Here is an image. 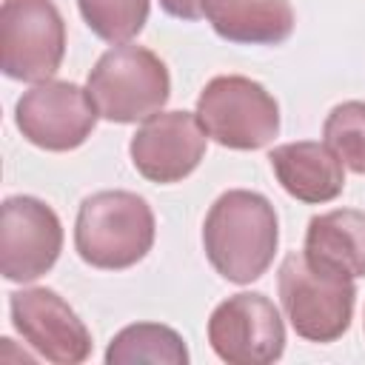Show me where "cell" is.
Masks as SVG:
<instances>
[{
  "label": "cell",
  "instance_id": "1",
  "mask_svg": "<svg viewBox=\"0 0 365 365\" xmlns=\"http://www.w3.org/2000/svg\"><path fill=\"white\" fill-rule=\"evenodd\" d=\"M279 220L268 197L231 188L214 200L202 222V248L214 271L237 285L259 279L277 254Z\"/></svg>",
  "mask_w": 365,
  "mask_h": 365
},
{
  "label": "cell",
  "instance_id": "2",
  "mask_svg": "<svg viewBox=\"0 0 365 365\" xmlns=\"http://www.w3.org/2000/svg\"><path fill=\"white\" fill-rule=\"evenodd\" d=\"M157 222L151 205L134 191H97L80 202L74 248L80 259L100 271L137 265L154 245Z\"/></svg>",
  "mask_w": 365,
  "mask_h": 365
},
{
  "label": "cell",
  "instance_id": "3",
  "mask_svg": "<svg viewBox=\"0 0 365 365\" xmlns=\"http://www.w3.org/2000/svg\"><path fill=\"white\" fill-rule=\"evenodd\" d=\"M86 88L103 120L137 123L163 111L171 97V77L151 48L120 43L100 54Z\"/></svg>",
  "mask_w": 365,
  "mask_h": 365
},
{
  "label": "cell",
  "instance_id": "4",
  "mask_svg": "<svg viewBox=\"0 0 365 365\" xmlns=\"http://www.w3.org/2000/svg\"><path fill=\"white\" fill-rule=\"evenodd\" d=\"M282 311L308 342H334L351 328L356 288L354 279L317 268L305 254H288L277 271Z\"/></svg>",
  "mask_w": 365,
  "mask_h": 365
},
{
  "label": "cell",
  "instance_id": "5",
  "mask_svg": "<svg viewBox=\"0 0 365 365\" xmlns=\"http://www.w3.org/2000/svg\"><path fill=\"white\" fill-rule=\"evenodd\" d=\"M194 114L214 143L234 151L265 148L279 131V106L274 94L242 74L208 80L197 97Z\"/></svg>",
  "mask_w": 365,
  "mask_h": 365
},
{
  "label": "cell",
  "instance_id": "6",
  "mask_svg": "<svg viewBox=\"0 0 365 365\" xmlns=\"http://www.w3.org/2000/svg\"><path fill=\"white\" fill-rule=\"evenodd\" d=\"M66 57V23L54 0H3L0 66L23 83L51 80Z\"/></svg>",
  "mask_w": 365,
  "mask_h": 365
},
{
  "label": "cell",
  "instance_id": "7",
  "mask_svg": "<svg viewBox=\"0 0 365 365\" xmlns=\"http://www.w3.org/2000/svg\"><path fill=\"white\" fill-rule=\"evenodd\" d=\"M97 117L100 111L88 88H80L68 80L34 83L14 106V123L20 134L46 151L80 148L91 137Z\"/></svg>",
  "mask_w": 365,
  "mask_h": 365
},
{
  "label": "cell",
  "instance_id": "8",
  "mask_svg": "<svg viewBox=\"0 0 365 365\" xmlns=\"http://www.w3.org/2000/svg\"><path fill=\"white\" fill-rule=\"evenodd\" d=\"M208 342L228 365H268L285 351L279 308L259 291L222 299L208 317Z\"/></svg>",
  "mask_w": 365,
  "mask_h": 365
},
{
  "label": "cell",
  "instance_id": "9",
  "mask_svg": "<svg viewBox=\"0 0 365 365\" xmlns=\"http://www.w3.org/2000/svg\"><path fill=\"white\" fill-rule=\"evenodd\" d=\"M63 251V225L51 205L17 194L0 205V274L9 282H34Z\"/></svg>",
  "mask_w": 365,
  "mask_h": 365
},
{
  "label": "cell",
  "instance_id": "10",
  "mask_svg": "<svg viewBox=\"0 0 365 365\" xmlns=\"http://www.w3.org/2000/svg\"><path fill=\"white\" fill-rule=\"evenodd\" d=\"M17 334L54 365H80L91 356V334L74 308L51 288H23L9 299Z\"/></svg>",
  "mask_w": 365,
  "mask_h": 365
},
{
  "label": "cell",
  "instance_id": "11",
  "mask_svg": "<svg viewBox=\"0 0 365 365\" xmlns=\"http://www.w3.org/2000/svg\"><path fill=\"white\" fill-rule=\"evenodd\" d=\"M208 134L191 111H157L128 143L137 174L151 182L171 185L182 182L205 157Z\"/></svg>",
  "mask_w": 365,
  "mask_h": 365
},
{
  "label": "cell",
  "instance_id": "12",
  "mask_svg": "<svg viewBox=\"0 0 365 365\" xmlns=\"http://www.w3.org/2000/svg\"><path fill=\"white\" fill-rule=\"evenodd\" d=\"M277 182L299 202H331L345 188V165L328 143L297 140L271 148L268 154Z\"/></svg>",
  "mask_w": 365,
  "mask_h": 365
},
{
  "label": "cell",
  "instance_id": "13",
  "mask_svg": "<svg viewBox=\"0 0 365 365\" xmlns=\"http://www.w3.org/2000/svg\"><path fill=\"white\" fill-rule=\"evenodd\" d=\"M302 254L322 271L348 279L365 277V211L334 208L311 217Z\"/></svg>",
  "mask_w": 365,
  "mask_h": 365
},
{
  "label": "cell",
  "instance_id": "14",
  "mask_svg": "<svg viewBox=\"0 0 365 365\" xmlns=\"http://www.w3.org/2000/svg\"><path fill=\"white\" fill-rule=\"evenodd\" d=\"M211 26L228 43L277 46L294 31V9L288 0H228Z\"/></svg>",
  "mask_w": 365,
  "mask_h": 365
},
{
  "label": "cell",
  "instance_id": "15",
  "mask_svg": "<svg viewBox=\"0 0 365 365\" xmlns=\"http://www.w3.org/2000/svg\"><path fill=\"white\" fill-rule=\"evenodd\" d=\"M108 365H188L185 339L160 322H134L114 334L106 348Z\"/></svg>",
  "mask_w": 365,
  "mask_h": 365
},
{
  "label": "cell",
  "instance_id": "16",
  "mask_svg": "<svg viewBox=\"0 0 365 365\" xmlns=\"http://www.w3.org/2000/svg\"><path fill=\"white\" fill-rule=\"evenodd\" d=\"M77 9L86 26L111 46L131 43L148 20V0H77Z\"/></svg>",
  "mask_w": 365,
  "mask_h": 365
},
{
  "label": "cell",
  "instance_id": "17",
  "mask_svg": "<svg viewBox=\"0 0 365 365\" xmlns=\"http://www.w3.org/2000/svg\"><path fill=\"white\" fill-rule=\"evenodd\" d=\"M331 151L354 174H365V100H345L331 108L322 125Z\"/></svg>",
  "mask_w": 365,
  "mask_h": 365
},
{
  "label": "cell",
  "instance_id": "18",
  "mask_svg": "<svg viewBox=\"0 0 365 365\" xmlns=\"http://www.w3.org/2000/svg\"><path fill=\"white\" fill-rule=\"evenodd\" d=\"M228 0H160L163 11L180 20H202V17H214Z\"/></svg>",
  "mask_w": 365,
  "mask_h": 365
}]
</instances>
